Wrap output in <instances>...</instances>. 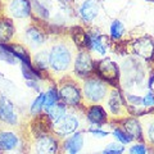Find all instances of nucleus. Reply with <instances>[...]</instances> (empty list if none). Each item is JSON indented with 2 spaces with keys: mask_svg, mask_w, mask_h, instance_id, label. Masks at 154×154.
I'll use <instances>...</instances> for the list:
<instances>
[{
  "mask_svg": "<svg viewBox=\"0 0 154 154\" xmlns=\"http://www.w3.org/2000/svg\"><path fill=\"white\" fill-rule=\"evenodd\" d=\"M72 54L69 48L63 42L53 45L49 51V67L54 72H64L69 68Z\"/></svg>",
  "mask_w": 154,
  "mask_h": 154,
  "instance_id": "nucleus-1",
  "label": "nucleus"
},
{
  "mask_svg": "<svg viewBox=\"0 0 154 154\" xmlns=\"http://www.w3.org/2000/svg\"><path fill=\"white\" fill-rule=\"evenodd\" d=\"M107 93V84L100 79H90L84 84L82 96L90 103L102 102Z\"/></svg>",
  "mask_w": 154,
  "mask_h": 154,
  "instance_id": "nucleus-2",
  "label": "nucleus"
},
{
  "mask_svg": "<svg viewBox=\"0 0 154 154\" xmlns=\"http://www.w3.org/2000/svg\"><path fill=\"white\" fill-rule=\"evenodd\" d=\"M59 102L63 103L66 107H79L82 100V93L73 82H64L58 89Z\"/></svg>",
  "mask_w": 154,
  "mask_h": 154,
  "instance_id": "nucleus-3",
  "label": "nucleus"
},
{
  "mask_svg": "<svg viewBox=\"0 0 154 154\" xmlns=\"http://www.w3.org/2000/svg\"><path fill=\"white\" fill-rule=\"evenodd\" d=\"M95 69L98 72L99 79L104 81L105 84L117 85L119 73H118V67L114 62L105 58V59H102L98 62V64L95 66Z\"/></svg>",
  "mask_w": 154,
  "mask_h": 154,
  "instance_id": "nucleus-4",
  "label": "nucleus"
},
{
  "mask_svg": "<svg viewBox=\"0 0 154 154\" xmlns=\"http://www.w3.org/2000/svg\"><path fill=\"white\" fill-rule=\"evenodd\" d=\"M80 122L75 114H66L53 125V131L59 136H68L77 131Z\"/></svg>",
  "mask_w": 154,
  "mask_h": 154,
  "instance_id": "nucleus-5",
  "label": "nucleus"
},
{
  "mask_svg": "<svg viewBox=\"0 0 154 154\" xmlns=\"http://www.w3.org/2000/svg\"><path fill=\"white\" fill-rule=\"evenodd\" d=\"M59 143L53 135H40L33 144L35 154H58Z\"/></svg>",
  "mask_w": 154,
  "mask_h": 154,
  "instance_id": "nucleus-6",
  "label": "nucleus"
},
{
  "mask_svg": "<svg viewBox=\"0 0 154 154\" xmlns=\"http://www.w3.org/2000/svg\"><path fill=\"white\" fill-rule=\"evenodd\" d=\"M95 63L88 51H79L75 59V73L80 77H88L94 72Z\"/></svg>",
  "mask_w": 154,
  "mask_h": 154,
  "instance_id": "nucleus-7",
  "label": "nucleus"
},
{
  "mask_svg": "<svg viewBox=\"0 0 154 154\" xmlns=\"http://www.w3.org/2000/svg\"><path fill=\"white\" fill-rule=\"evenodd\" d=\"M132 51L143 59L150 60L154 57V41L149 37H140L132 42Z\"/></svg>",
  "mask_w": 154,
  "mask_h": 154,
  "instance_id": "nucleus-8",
  "label": "nucleus"
},
{
  "mask_svg": "<svg viewBox=\"0 0 154 154\" xmlns=\"http://www.w3.org/2000/svg\"><path fill=\"white\" fill-rule=\"evenodd\" d=\"M0 121L7 125H17L18 117L13 103L5 96H0Z\"/></svg>",
  "mask_w": 154,
  "mask_h": 154,
  "instance_id": "nucleus-9",
  "label": "nucleus"
},
{
  "mask_svg": "<svg viewBox=\"0 0 154 154\" xmlns=\"http://www.w3.org/2000/svg\"><path fill=\"white\" fill-rule=\"evenodd\" d=\"M86 117H88L89 122L91 125H95L98 127H102L103 125L107 123V118L108 114L105 112V109L102 107V105L98 104H93L90 105L86 110Z\"/></svg>",
  "mask_w": 154,
  "mask_h": 154,
  "instance_id": "nucleus-10",
  "label": "nucleus"
},
{
  "mask_svg": "<svg viewBox=\"0 0 154 154\" xmlns=\"http://www.w3.org/2000/svg\"><path fill=\"white\" fill-rule=\"evenodd\" d=\"M122 130L127 134V136L131 139V140H144L143 127H141L140 122H139L136 118L130 117V118L125 119Z\"/></svg>",
  "mask_w": 154,
  "mask_h": 154,
  "instance_id": "nucleus-11",
  "label": "nucleus"
},
{
  "mask_svg": "<svg viewBox=\"0 0 154 154\" xmlns=\"http://www.w3.org/2000/svg\"><path fill=\"white\" fill-rule=\"evenodd\" d=\"M19 145V137L13 131H0V150L12 152Z\"/></svg>",
  "mask_w": 154,
  "mask_h": 154,
  "instance_id": "nucleus-12",
  "label": "nucleus"
},
{
  "mask_svg": "<svg viewBox=\"0 0 154 154\" xmlns=\"http://www.w3.org/2000/svg\"><path fill=\"white\" fill-rule=\"evenodd\" d=\"M9 13L14 18H26L31 13V5L28 0H13L9 4Z\"/></svg>",
  "mask_w": 154,
  "mask_h": 154,
  "instance_id": "nucleus-13",
  "label": "nucleus"
},
{
  "mask_svg": "<svg viewBox=\"0 0 154 154\" xmlns=\"http://www.w3.org/2000/svg\"><path fill=\"white\" fill-rule=\"evenodd\" d=\"M84 148V135L81 132H75L64 141V149L68 154H79Z\"/></svg>",
  "mask_w": 154,
  "mask_h": 154,
  "instance_id": "nucleus-14",
  "label": "nucleus"
},
{
  "mask_svg": "<svg viewBox=\"0 0 154 154\" xmlns=\"http://www.w3.org/2000/svg\"><path fill=\"white\" fill-rule=\"evenodd\" d=\"M99 13V7L95 0H86L80 8V16L85 22H91Z\"/></svg>",
  "mask_w": 154,
  "mask_h": 154,
  "instance_id": "nucleus-15",
  "label": "nucleus"
},
{
  "mask_svg": "<svg viewBox=\"0 0 154 154\" xmlns=\"http://www.w3.org/2000/svg\"><path fill=\"white\" fill-rule=\"evenodd\" d=\"M14 36V26L9 19H0V45H8Z\"/></svg>",
  "mask_w": 154,
  "mask_h": 154,
  "instance_id": "nucleus-16",
  "label": "nucleus"
},
{
  "mask_svg": "<svg viewBox=\"0 0 154 154\" xmlns=\"http://www.w3.org/2000/svg\"><path fill=\"white\" fill-rule=\"evenodd\" d=\"M125 105L123 96L121 95L118 90H112L109 93V99H108V107L109 112L112 114H119L122 112V108Z\"/></svg>",
  "mask_w": 154,
  "mask_h": 154,
  "instance_id": "nucleus-17",
  "label": "nucleus"
},
{
  "mask_svg": "<svg viewBox=\"0 0 154 154\" xmlns=\"http://www.w3.org/2000/svg\"><path fill=\"white\" fill-rule=\"evenodd\" d=\"M66 110H67L66 105L63 103H57L49 108H45L46 117L49 118L50 123H53V125H54L57 121H59L63 116H66Z\"/></svg>",
  "mask_w": 154,
  "mask_h": 154,
  "instance_id": "nucleus-18",
  "label": "nucleus"
},
{
  "mask_svg": "<svg viewBox=\"0 0 154 154\" xmlns=\"http://www.w3.org/2000/svg\"><path fill=\"white\" fill-rule=\"evenodd\" d=\"M25 36H26V40L30 42L31 46H33V48H37V46H40L41 44H44V42H45L44 33H42L40 30L35 28V27L27 28Z\"/></svg>",
  "mask_w": 154,
  "mask_h": 154,
  "instance_id": "nucleus-19",
  "label": "nucleus"
},
{
  "mask_svg": "<svg viewBox=\"0 0 154 154\" xmlns=\"http://www.w3.org/2000/svg\"><path fill=\"white\" fill-rule=\"evenodd\" d=\"M59 102V95H58V89L51 86V88L48 90V93H45V103H44V109L49 108L51 105L57 104Z\"/></svg>",
  "mask_w": 154,
  "mask_h": 154,
  "instance_id": "nucleus-20",
  "label": "nucleus"
},
{
  "mask_svg": "<svg viewBox=\"0 0 154 154\" xmlns=\"http://www.w3.org/2000/svg\"><path fill=\"white\" fill-rule=\"evenodd\" d=\"M16 59L17 58L13 55V53L11 51V48L8 45H0V60H4L7 63H11L14 64L16 63Z\"/></svg>",
  "mask_w": 154,
  "mask_h": 154,
  "instance_id": "nucleus-21",
  "label": "nucleus"
},
{
  "mask_svg": "<svg viewBox=\"0 0 154 154\" xmlns=\"http://www.w3.org/2000/svg\"><path fill=\"white\" fill-rule=\"evenodd\" d=\"M44 103H45V94L40 93L37 95V98L33 100V103L31 104V113L32 114H40L42 112V109H44Z\"/></svg>",
  "mask_w": 154,
  "mask_h": 154,
  "instance_id": "nucleus-22",
  "label": "nucleus"
},
{
  "mask_svg": "<svg viewBox=\"0 0 154 154\" xmlns=\"http://www.w3.org/2000/svg\"><path fill=\"white\" fill-rule=\"evenodd\" d=\"M35 63L37 66V71L45 69L49 66V53L46 51H40L35 57Z\"/></svg>",
  "mask_w": 154,
  "mask_h": 154,
  "instance_id": "nucleus-23",
  "label": "nucleus"
},
{
  "mask_svg": "<svg viewBox=\"0 0 154 154\" xmlns=\"http://www.w3.org/2000/svg\"><path fill=\"white\" fill-rule=\"evenodd\" d=\"M123 32H125V27L122 22L118 21V19H114L112 25H110V36H112V38H121Z\"/></svg>",
  "mask_w": 154,
  "mask_h": 154,
  "instance_id": "nucleus-24",
  "label": "nucleus"
},
{
  "mask_svg": "<svg viewBox=\"0 0 154 154\" xmlns=\"http://www.w3.org/2000/svg\"><path fill=\"white\" fill-rule=\"evenodd\" d=\"M125 153V145L121 143H110L103 149L102 154H123Z\"/></svg>",
  "mask_w": 154,
  "mask_h": 154,
  "instance_id": "nucleus-25",
  "label": "nucleus"
},
{
  "mask_svg": "<svg viewBox=\"0 0 154 154\" xmlns=\"http://www.w3.org/2000/svg\"><path fill=\"white\" fill-rule=\"evenodd\" d=\"M113 136L117 139V140L122 144V145H127V144H130L132 140L127 136V134L123 131V130L121 127H114L113 128Z\"/></svg>",
  "mask_w": 154,
  "mask_h": 154,
  "instance_id": "nucleus-26",
  "label": "nucleus"
},
{
  "mask_svg": "<svg viewBox=\"0 0 154 154\" xmlns=\"http://www.w3.org/2000/svg\"><path fill=\"white\" fill-rule=\"evenodd\" d=\"M145 140L148 144L154 145V117L150 121L146 122V128H145Z\"/></svg>",
  "mask_w": 154,
  "mask_h": 154,
  "instance_id": "nucleus-27",
  "label": "nucleus"
},
{
  "mask_svg": "<svg viewBox=\"0 0 154 154\" xmlns=\"http://www.w3.org/2000/svg\"><path fill=\"white\" fill-rule=\"evenodd\" d=\"M128 153H130V154H148L149 150H148L146 144H144V143H137V144H134V145L130 146Z\"/></svg>",
  "mask_w": 154,
  "mask_h": 154,
  "instance_id": "nucleus-28",
  "label": "nucleus"
},
{
  "mask_svg": "<svg viewBox=\"0 0 154 154\" xmlns=\"http://www.w3.org/2000/svg\"><path fill=\"white\" fill-rule=\"evenodd\" d=\"M127 103L130 105H135V107H145L144 105V100L141 96H136V95H128L127 96Z\"/></svg>",
  "mask_w": 154,
  "mask_h": 154,
  "instance_id": "nucleus-29",
  "label": "nucleus"
},
{
  "mask_svg": "<svg viewBox=\"0 0 154 154\" xmlns=\"http://www.w3.org/2000/svg\"><path fill=\"white\" fill-rule=\"evenodd\" d=\"M89 132L95 135V136H98V137H105L109 135V132H107V131H103V130H100V128H94V127L89 128Z\"/></svg>",
  "mask_w": 154,
  "mask_h": 154,
  "instance_id": "nucleus-30",
  "label": "nucleus"
},
{
  "mask_svg": "<svg viewBox=\"0 0 154 154\" xmlns=\"http://www.w3.org/2000/svg\"><path fill=\"white\" fill-rule=\"evenodd\" d=\"M143 100H144V105H145V107H153L154 105V95L152 93H148L143 98Z\"/></svg>",
  "mask_w": 154,
  "mask_h": 154,
  "instance_id": "nucleus-31",
  "label": "nucleus"
},
{
  "mask_svg": "<svg viewBox=\"0 0 154 154\" xmlns=\"http://www.w3.org/2000/svg\"><path fill=\"white\" fill-rule=\"evenodd\" d=\"M149 89H150V93L154 95V73L150 76V80H149Z\"/></svg>",
  "mask_w": 154,
  "mask_h": 154,
  "instance_id": "nucleus-32",
  "label": "nucleus"
},
{
  "mask_svg": "<svg viewBox=\"0 0 154 154\" xmlns=\"http://www.w3.org/2000/svg\"><path fill=\"white\" fill-rule=\"evenodd\" d=\"M95 154H102V152H100V153H95Z\"/></svg>",
  "mask_w": 154,
  "mask_h": 154,
  "instance_id": "nucleus-33",
  "label": "nucleus"
},
{
  "mask_svg": "<svg viewBox=\"0 0 154 154\" xmlns=\"http://www.w3.org/2000/svg\"><path fill=\"white\" fill-rule=\"evenodd\" d=\"M0 154H3V152H2V150H0Z\"/></svg>",
  "mask_w": 154,
  "mask_h": 154,
  "instance_id": "nucleus-34",
  "label": "nucleus"
}]
</instances>
